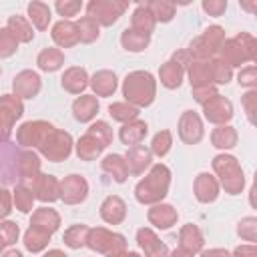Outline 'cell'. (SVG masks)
Instances as JSON below:
<instances>
[{
    "instance_id": "obj_61",
    "label": "cell",
    "mask_w": 257,
    "mask_h": 257,
    "mask_svg": "<svg viewBox=\"0 0 257 257\" xmlns=\"http://www.w3.org/2000/svg\"><path fill=\"white\" fill-rule=\"evenodd\" d=\"M2 247H4V241H2V239H0V249H2Z\"/></svg>"
},
{
    "instance_id": "obj_3",
    "label": "cell",
    "mask_w": 257,
    "mask_h": 257,
    "mask_svg": "<svg viewBox=\"0 0 257 257\" xmlns=\"http://www.w3.org/2000/svg\"><path fill=\"white\" fill-rule=\"evenodd\" d=\"M86 243H88L90 249L100 251V253H106L108 257H114V255L122 253L124 247H126L122 235L110 233V231H106V229H88Z\"/></svg>"
},
{
    "instance_id": "obj_26",
    "label": "cell",
    "mask_w": 257,
    "mask_h": 257,
    "mask_svg": "<svg viewBox=\"0 0 257 257\" xmlns=\"http://www.w3.org/2000/svg\"><path fill=\"white\" fill-rule=\"evenodd\" d=\"M153 28H155V18H153V14L147 10V6L141 4V6L135 10V14H133V30H137V32L149 36V34L153 32Z\"/></svg>"
},
{
    "instance_id": "obj_28",
    "label": "cell",
    "mask_w": 257,
    "mask_h": 257,
    "mask_svg": "<svg viewBox=\"0 0 257 257\" xmlns=\"http://www.w3.org/2000/svg\"><path fill=\"white\" fill-rule=\"evenodd\" d=\"M201 247H203L201 231H199L197 227H193V225L183 227V231H181V249H185V251H189V253L193 255V253L199 251Z\"/></svg>"
},
{
    "instance_id": "obj_50",
    "label": "cell",
    "mask_w": 257,
    "mask_h": 257,
    "mask_svg": "<svg viewBox=\"0 0 257 257\" xmlns=\"http://www.w3.org/2000/svg\"><path fill=\"white\" fill-rule=\"evenodd\" d=\"M80 2H56V10L62 14V16H74L78 10H80Z\"/></svg>"
},
{
    "instance_id": "obj_52",
    "label": "cell",
    "mask_w": 257,
    "mask_h": 257,
    "mask_svg": "<svg viewBox=\"0 0 257 257\" xmlns=\"http://www.w3.org/2000/svg\"><path fill=\"white\" fill-rule=\"evenodd\" d=\"M253 229H255V219H245V221L241 223V227H239V233H241L247 241H253V239H255Z\"/></svg>"
},
{
    "instance_id": "obj_46",
    "label": "cell",
    "mask_w": 257,
    "mask_h": 257,
    "mask_svg": "<svg viewBox=\"0 0 257 257\" xmlns=\"http://www.w3.org/2000/svg\"><path fill=\"white\" fill-rule=\"evenodd\" d=\"M209 68H211V78H213L215 82H219V84L229 82V78H231V68H229L223 60H213V62H209Z\"/></svg>"
},
{
    "instance_id": "obj_1",
    "label": "cell",
    "mask_w": 257,
    "mask_h": 257,
    "mask_svg": "<svg viewBox=\"0 0 257 257\" xmlns=\"http://www.w3.org/2000/svg\"><path fill=\"white\" fill-rule=\"evenodd\" d=\"M171 173L165 165H155L151 173L137 185V199L141 203H157L167 195Z\"/></svg>"
},
{
    "instance_id": "obj_56",
    "label": "cell",
    "mask_w": 257,
    "mask_h": 257,
    "mask_svg": "<svg viewBox=\"0 0 257 257\" xmlns=\"http://www.w3.org/2000/svg\"><path fill=\"white\" fill-rule=\"evenodd\" d=\"M203 257H229V255H227V251H223V249H213V251L203 253Z\"/></svg>"
},
{
    "instance_id": "obj_30",
    "label": "cell",
    "mask_w": 257,
    "mask_h": 257,
    "mask_svg": "<svg viewBox=\"0 0 257 257\" xmlns=\"http://www.w3.org/2000/svg\"><path fill=\"white\" fill-rule=\"evenodd\" d=\"M92 88H94V92L100 94V96L112 94L114 88H116V78H114V74H112V72H106V70L96 72L94 78H92Z\"/></svg>"
},
{
    "instance_id": "obj_14",
    "label": "cell",
    "mask_w": 257,
    "mask_h": 257,
    "mask_svg": "<svg viewBox=\"0 0 257 257\" xmlns=\"http://www.w3.org/2000/svg\"><path fill=\"white\" fill-rule=\"evenodd\" d=\"M179 135L185 143H197L201 137H203V124H201V118L193 112V110H187L181 118V124H179Z\"/></svg>"
},
{
    "instance_id": "obj_9",
    "label": "cell",
    "mask_w": 257,
    "mask_h": 257,
    "mask_svg": "<svg viewBox=\"0 0 257 257\" xmlns=\"http://www.w3.org/2000/svg\"><path fill=\"white\" fill-rule=\"evenodd\" d=\"M54 126L48 124V122H42V120H36V122H26L20 126L18 131V143L20 145H26V147H40L42 141L48 137V133L52 131Z\"/></svg>"
},
{
    "instance_id": "obj_20",
    "label": "cell",
    "mask_w": 257,
    "mask_h": 257,
    "mask_svg": "<svg viewBox=\"0 0 257 257\" xmlns=\"http://www.w3.org/2000/svg\"><path fill=\"white\" fill-rule=\"evenodd\" d=\"M195 193H197V199L203 201V203H209V201H215L217 199V193H219V187H217V181L203 173L197 177L195 181Z\"/></svg>"
},
{
    "instance_id": "obj_13",
    "label": "cell",
    "mask_w": 257,
    "mask_h": 257,
    "mask_svg": "<svg viewBox=\"0 0 257 257\" xmlns=\"http://www.w3.org/2000/svg\"><path fill=\"white\" fill-rule=\"evenodd\" d=\"M16 159H20L18 151L10 143L0 141V177L4 181H12L14 173L18 171V161Z\"/></svg>"
},
{
    "instance_id": "obj_45",
    "label": "cell",
    "mask_w": 257,
    "mask_h": 257,
    "mask_svg": "<svg viewBox=\"0 0 257 257\" xmlns=\"http://www.w3.org/2000/svg\"><path fill=\"white\" fill-rule=\"evenodd\" d=\"M32 201H34V195H32L30 189H26V187H16V191H14V203H16V207H18L22 213H28V211L32 209Z\"/></svg>"
},
{
    "instance_id": "obj_8",
    "label": "cell",
    "mask_w": 257,
    "mask_h": 257,
    "mask_svg": "<svg viewBox=\"0 0 257 257\" xmlns=\"http://www.w3.org/2000/svg\"><path fill=\"white\" fill-rule=\"evenodd\" d=\"M223 30L219 26H211L205 30L203 36H199L197 40L191 42V54L195 58H207L211 56L215 50H219V46H223Z\"/></svg>"
},
{
    "instance_id": "obj_15",
    "label": "cell",
    "mask_w": 257,
    "mask_h": 257,
    "mask_svg": "<svg viewBox=\"0 0 257 257\" xmlns=\"http://www.w3.org/2000/svg\"><path fill=\"white\" fill-rule=\"evenodd\" d=\"M34 193L40 201H54L60 195V185L50 175H36L34 177Z\"/></svg>"
},
{
    "instance_id": "obj_18",
    "label": "cell",
    "mask_w": 257,
    "mask_h": 257,
    "mask_svg": "<svg viewBox=\"0 0 257 257\" xmlns=\"http://www.w3.org/2000/svg\"><path fill=\"white\" fill-rule=\"evenodd\" d=\"M38 88H40V78L32 70H24L14 78V90H16L18 96L30 98V96H34L38 92Z\"/></svg>"
},
{
    "instance_id": "obj_2",
    "label": "cell",
    "mask_w": 257,
    "mask_h": 257,
    "mask_svg": "<svg viewBox=\"0 0 257 257\" xmlns=\"http://www.w3.org/2000/svg\"><path fill=\"white\" fill-rule=\"evenodd\" d=\"M122 92H124L128 102L139 104V106H147L155 98V80L149 72H133L124 80Z\"/></svg>"
},
{
    "instance_id": "obj_55",
    "label": "cell",
    "mask_w": 257,
    "mask_h": 257,
    "mask_svg": "<svg viewBox=\"0 0 257 257\" xmlns=\"http://www.w3.org/2000/svg\"><path fill=\"white\" fill-rule=\"evenodd\" d=\"M235 257H255V247H253V245L239 247V249L235 251Z\"/></svg>"
},
{
    "instance_id": "obj_29",
    "label": "cell",
    "mask_w": 257,
    "mask_h": 257,
    "mask_svg": "<svg viewBox=\"0 0 257 257\" xmlns=\"http://www.w3.org/2000/svg\"><path fill=\"white\" fill-rule=\"evenodd\" d=\"M86 72L82 68H68L62 76V86L70 92H80L88 82H86Z\"/></svg>"
},
{
    "instance_id": "obj_10",
    "label": "cell",
    "mask_w": 257,
    "mask_h": 257,
    "mask_svg": "<svg viewBox=\"0 0 257 257\" xmlns=\"http://www.w3.org/2000/svg\"><path fill=\"white\" fill-rule=\"evenodd\" d=\"M223 58H225L227 66H237L243 60H251L253 58V46L245 48L243 46V34H241V36H237L233 40H227L223 44Z\"/></svg>"
},
{
    "instance_id": "obj_37",
    "label": "cell",
    "mask_w": 257,
    "mask_h": 257,
    "mask_svg": "<svg viewBox=\"0 0 257 257\" xmlns=\"http://www.w3.org/2000/svg\"><path fill=\"white\" fill-rule=\"evenodd\" d=\"M28 14H30V20L36 24V28L44 30L50 22V8L42 2H32L28 4Z\"/></svg>"
},
{
    "instance_id": "obj_33",
    "label": "cell",
    "mask_w": 257,
    "mask_h": 257,
    "mask_svg": "<svg viewBox=\"0 0 257 257\" xmlns=\"http://www.w3.org/2000/svg\"><path fill=\"white\" fill-rule=\"evenodd\" d=\"M181 78H183V68L177 64V62H167L161 66V82L169 88H175L181 84Z\"/></svg>"
},
{
    "instance_id": "obj_6",
    "label": "cell",
    "mask_w": 257,
    "mask_h": 257,
    "mask_svg": "<svg viewBox=\"0 0 257 257\" xmlns=\"http://www.w3.org/2000/svg\"><path fill=\"white\" fill-rule=\"evenodd\" d=\"M70 147H72L70 135L52 128V131L48 133V137L42 141L40 151H42L44 157H48L50 161H62V159H66V157L70 155Z\"/></svg>"
},
{
    "instance_id": "obj_35",
    "label": "cell",
    "mask_w": 257,
    "mask_h": 257,
    "mask_svg": "<svg viewBox=\"0 0 257 257\" xmlns=\"http://www.w3.org/2000/svg\"><path fill=\"white\" fill-rule=\"evenodd\" d=\"M62 60H64V56H62V52H60L58 48H46V50H42L40 56H38V66H40L42 70L52 72V70L60 68Z\"/></svg>"
},
{
    "instance_id": "obj_54",
    "label": "cell",
    "mask_w": 257,
    "mask_h": 257,
    "mask_svg": "<svg viewBox=\"0 0 257 257\" xmlns=\"http://www.w3.org/2000/svg\"><path fill=\"white\" fill-rule=\"evenodd\" d=\"M239 82L241 84H253L255 82V66H249L247 70H243L239 74Z\"/></svg>"
},
{
    "instance_id": "obj_39",
    "label": "cell",
    "mask_w": 257,
    "mask_h": 257,
    "mask_svg": "<svg viewBox=\"0 0 257 257\" xmlns=\"http://www.w3.org/2000/svg\"><path fill=\"white\" fill-rule=\"evenodd\" d=\"M145 6L153 14V18L161 20V22H169L175 14V4L173 2H147Z\"/></svg>"
},
{
    "instance_id": "obj_16",
    "label": "cell",
    "mask_w": 257,
    "mask_h": 257,
    "mask_svg": "<svg viewBox=\"0 0 257 257\" xmlns=\"http://www.w3.org/2000/svg\"><path fill=\"white\" fill-rule=\"evenodd\" d=\"M137 239H139V245L145 249L147 257H167L169 255L167 247L157 239V235L151 229H139Z\"/></svg>"
},
{
    "instance_id": "obj_38",
    "label": "cell",
    "mask_w": 257,
    "mask_h": 257,
    "mask_svg": "<svg viewBox=\"0 0 257 257\" xmlns=\"http://www.w3.org/2000/svg\"><path fill=\"white\" fill-rule=\"evenodd\" d=\"M38 169H40V163H38V157L34 153H22L20 155V159H18V173H20V177L34 179Z\"/></svg>"
},
{
    "instance_id": "obj_41",
    "label": "cell",
    "mask_w": 257,
    "mask_h": 257,
    "mask_svg": "<svg viewBox=\"0 0 257 257\" xmlns=\"http://www.w3.org/2000/svg\"><path fill=\"white\" fill-rule=\"evenodd\" d=\"M76 30H78V40H82V42H92L98 36V24L88 16H84L76 22Z\"/></svg>"
},
{
    "instance_id": "obj_11",
    "label": "cell",
    "mask_w": 257,
    "mask_h": 257,
    "mask_svg": "<svg viewBox=\"0 0 257 257\" xmlns=\"http://www.w3.org/2000/svg\"><path fill=\"white\" fill-rule=\"evenodd\" d=\"M86 191L88 185L78 175H70L60 183V197L64 199V203H80L86 197Z\"/></svg>"
},
{
    "instance_id": "obj_19",
    "label": "cell",
    "mask_w": 257,
    "mask_h": 257,
    "mask_svg": "<svg viewBox=\"0 0 257 257\" xmlns=\"http://www.w3.org/2000/svg\"><path fill=\"white\" fill-rule=\"evenodd\" d=\"M52 38L56 44H60L62 48H68L72 44L78 42V30H76V24L68 22V20H62L58 24H54L52 28Z\"/></svg>"
},
{
    "instance_id": "obj_60",
    "label": "cell",
    "mask_w": 257,
    "mask_h": 257,
    "mask_svg": "<svg viewBox=\"0 0 257 257\" xmlns=\"http://www.w3.org/2000/svg\"><path fill=\"white\" fill-rule=\"evenodd\" d=\"M114 257H139L137 253H118V255H114Z\"/></svg>"
},
{
    "instance_id": "obj_36",
    "label": "cell",
    "mask_w": 257,
    "mask_h": 257,
    "mask_svg": "<svg viewBox=\"0 0 257 257\" xmlns=\"http://www.w3.org/2000/svg\"><path fill=\"white\" fill-rule=\"evenodd\" d=\"M102 169L104 171H108V173H112V177L118 181V183H122L124 179H126V163H124V159L122 157H118V155H108L104 161H102Z\"/></svg>"
},
{
    "instance_id": "obj_40",
    "label": "cell",
    "mask_w": 257,
    "mask_h": 257,
    "mask_svg": "<svg viewBox=\"0 0 257 257\" xmlns=\"http://www.w3.org/2000/svg\"><path fill=\"white\" fill-rule=\"evenodd\" d=\"M209 78H211L209 62H195V64L191 66V84H193L195 88L209 86Z\"/></svg>"
},
{
    "instance_id": "obj_42",
    "label": "cell",
    "mask_w": 257,
    "mask_h": 257,
    "mask_svg": "<svg viewBox=\"0 0 257 257\" xmlns=\"http://www.w3.org/2000/svg\"><path fill=\"white\" fill-rule=\"evenodd\" d=\"M237 141V135L231 126H219L215 133H213V145L219 147V149H231Z\"/></svg>"
},
{
    "instance_id": "obj_51",
    "label": "cell",
    "mask_w": 257,
    "mask_h": 257,
    "mask_svg": "<svg viewBox=\"0 0 257 257\" xmlns=\"http://www.w3.org/2000/svg\"><path fill=\"white\" fill-rule=\"evenodd\" d=\"M203 8L209 14H213V16H221L225 12V8H227V2H213V0H209V2H203Z\"/></svg>"
},
{
    "instance_id": "obj_49",
    "label": "cell",
    "mask_w": 257,
    "mask_h": 257,
    "mask_svg": "<svg viewBox=\"0 0 257 257\" xmlns=\"http://www.w3.org/2000/svg\"><path fill=\"white\" fill-rule=\"evenodd\" d=\"M0 239L4 241V245H10L18 239V225L6 221V223H0Z\"/></svg>"
},
{
    "instance_id": "obj_59",
    "label": "cell",
    "mask_w": 257,
    "mask_h": 257,
    "mask_svg": "<svg viewBox=\"0 0 257 257\" xmlns=\"http://www.w3.org/2000/svg\"><path fill=\"white\" fill-rule=\"evenodd\" d=\"M4 257H22V255H20L18 251H8V253H6Z\"/></svg>"
},
{
    "instance_id": "obj_44",
    "label": "cell",
    "mask_w": 257,
    "mask_h": 257,
    "mask_svg": "<svg viewBox=\"0 0 257 257\" xmlns=\"http://www.w3.org/2000/svg\"><path fill=\"white\" fill-rule=\"evenodd\" d=\"M108 110H110L112 118H116V120H135L139 114V110L128 102H114V104H110Z\"/></svg>"
},
{
    "instance_id": "obj_5",
    "label": "cell",
    "mask_w": 257,
    "mask_h": 257,
    "mask_svg": "<svg viewBox=\"0 0 257 257\" xmlns=\"http://www.w3.org/2000/svg\"><path fill=\"white\" fill-rule=\"evenodd\" d=\"M22 116V102L18 96L4 94L0 98V141H8L14 122Z\"/></svg>"
},
{
    "instance_id": "obj_27",
    "label": "cell",
    "mask_w": 257,
    "mask_h": 257,
    "mask_svg": "<svg viewBox=\"0 0 257 257\" xmlns=\"http://www.w3.org/2000/svg\"><path fill=\"white\" fill-rule=\"evenodd\" d=\"M72 110H74V116H76L78 120L84 122V120H90V118L96 114V110H98V102H96L94 96H80V98L74 100Z\"/></svg>"
},
{
    "instance_id": "obj_17",
    "label": "cell",
    "mask_w": 257,
    "mask_h": 257,
    "mask_svg": "<svg viewBox=\"0 0 257 257\" xmlns=\"http://www.w3.org/2000/svg\"><path fill=\"white\" fill-rule=\"evenodd\" d=\"M124 163H126V173L141 175L151 165V153L143 145H137L126 153V161Z\"/></svg>"
},
{
    "instance_id": "obj_32",
    "label": "cell",
    "mask_w": 257,
    "mask_h": 257,
    "mask_svg": "<svg viewBox=\"0 0 257 257\" xmlns=\"http://www.w3.org/2000/svg\"><path fill=\"white\" fill-rule=\"evenodd\" d=\"M120 42H122V46L126 48V50H133V52H139V50H145L147 48V44H149V36H145V34H141V32H137V30H124L122 32V36H120Z\"/></svg>"
},
{
    "instance_id": "obj_25",
    "label": "cell",
    "mask_w": 257,
    "mask_h": 257,
    "mask_svg": "<svg viewBox=\"0 0 257 257\" xmlns=\"http://www.w3.org/2000/svg\"><path fill=\"white\" fill-rule=\"evenodd\" d=\"M102 149H104V143H100L92 133H86V135L78 141L76 153H78V157H82V159L90 161V159H94Z\"/></svg>"
},
{
    "instance_id": "obj_57",
    "label": "cell",
    "mask_w": 257,
    "mask_h": 257,
    "mask_svg": "<svg viewBox=\"0 0 257 257\" xmlns=\"http://www.w3.org/2000/svg\"><path fill=\"white\" fill-rule=\"evenodd\" d=\"M173 257H193L189 251H185V249H177L175 253H173Z\"/></svg>"
},
{
    "instance_id": "obj_22",
    "label": "cell",
    "mask_w": 257,
    "mask_h": 257,
    "mask_svg": "<svg viewBox=\"0 0 257 257\" xmlns=\"http://www.w3.org/2000/svg\"><path fill=\"white\" fill-rule=\"evenodd\" d=\"M149 221L159 229H169L177 221V211L171 205H157L149 211Z\"/></svg>"
},
{
    "instance_id": "obj_58",
    "label": "cell",
    "mask_w": 257,
    "mask_h": 257,
    "mask_svg": "<svg viewBox=\"0 0 257 257\" xmlns=\"http://www.w3.org/2000/svg\"><path fill=\"white\" fill-rule=\"evenodd\" d=\"M44 257H66V255H64L62 251H48Z\"/></svg>"
},
{
    "instance_id": "obj_21",
    "label": "cell",
    "mask_w": 257,
    "mask_h": 257,
    "mask_svg": "<svg viewBox=\"0 0 257 257\" xmlns=\"http://www.w3.org/2000/svg\"><path fill=\"white\" fill-rule=\"evenodd\" d=\"M124 213H126L124 203H122L118 197H106L104 203H102V207H100L102 219H104L106 223H112V225L120 223V221L124 219Z\"/></svg>"
},
{
    "instance_id": "obj_4",
    "label": "cell",
    "mask_w": 257,
    "mask_h": 257,
    "mask_svg": "<svg viewBox=\"0 0 257 257\" xmlns=\"http://www.w3.org/2000/svg\"><path fill=\"white\" fill-rule=\"evenodd\" d=\"M213 167L215 171L221 175V181H223V187L235 195L241 191L243 187V173L237 165V161L233 157H227V155H219L215 161H213Z\"/></svg>"
},
{
    "instance_id": "obj_23",
    "label": "cell",
    "mask_w": 257,
    "mask_h": 257,
    "mask_svg": "<svg viewBox=\"0 0 257 257\" xmlns=\"http://www.w3.org/2000/svg\"><path fill=\"white\" fill-rule=\"evenodd\" d=\"M147 135V124L143 120H131L128 124H124L120 128V139L124 145H133L137 147Z\"/></svg>"
},
{
    "instance_id": "obj_53",
    "label": "cell",
    "mask_w": 257,
    "mask_h": 257,
    "mask_svg": "<svg viewBox=\"0 0 257 257\" xmlns=\"http://www.w3.org/2000/svg\"><path fill=\"white\" fill-rule=\"evenodd\" d=\"M10 213V195L6 189H0V219Z\"/></svg>"
},
{
    "instance_id": "obj_24",
    "label": "cell",
    "mask_w": 257,
    "mask_h": 257,
    "mask_svg": "<svg viewBox=\"0 0 257 257\" xmlns=\"http://www.w3.org/2000/svg\"><path fill=\"white\" fill-rule=\"evenodd\" d=\"M58 223H60L58 215L52 209H44V207L38 209L34 213V217H32V227H38V229H42L46 233H54L58 229Z\"/></svg>"
},
{
    "instance_id": "obj_47",
    "label": "cell",
    "mask_w": 257,
    "mask_h": 257,
    "mask_svg": "<svg viewBox=\"0 0 257 257\" xmlns=\"http://www.w3.org/2000/svg\"><path fill=\"white\" fill-rule=\"evenodd\" d=\"M18 46V40L12 36V32L8 28H2L0 30V58L4 56H10Z\"/></svg>"
},
{
    "instance_id": "obj_43",
    "label": "cell",
    "mask_w": 257,
    "mask_h": 257,
    "mask_svg": "<svg viewBox=\"0 0 257 257\" xmlns=\"http://www.w3.org/2000/svg\"><path fill=\"white\" fill-rule=\"evenodd\" d=\"M86 235H88V227L86 225H74L64 233V243L68 247H72V249H78L86 241Z\"/></svg>"
},
{
    "instance_id": "obj_12",
    "label": "cell",
    "mask_w": 257,
    "mask_h": 257,
    "mask_svg": "<svg viewBox=\"0 0 257 257\" xmlns=\"http://www.w3.org/2000/svg\"><path fill=\"white\" fill-rule=\"evenodd\" d=\"M205 116L211 122H225L233 116V108L231 102L227 98H223L221 94H213L207 102H205Z\"/></svg>"
},
{
    "instance_id": "obj_7",
    "label": "cell",
    "mask_w": 257,
    "mask_h": 257,
    "mask_svg": "<svg viewBox=\"0 0 257 257\" xmlns=\"http://www.w3.org/2000/svg\"><path fill=\"white\" fill-rule=\"evenodd\" d=\"M126 2H114V0H94L88 4V18H92L96 24H112L116 18L124 12Z\"/></svg>"
},
{
    "instance_id": "obj_48",
    "label": "cell",
    "mask_w": 257,
    "mask_h": 257,
    "mask_svg": "<svg viewBox=\"0 0 257 257\" xmlns=\"http://www.w3.org/2000/svg\"><path fill=\"white\" fill-rule=\"evenodd\" d=\"M169 149H171V133L169 131H163V133H159L153 139V153L159 155V157H163V155L169 153Z\"/></svg>"
},
{
    "instance_id": "obj_34",
    "label": "cell",
    "mask_w": 257,
    "mask_h": 257,
    "mask_svg": "<svg viewBox=\"0 0 257 257\" xmlns=\"http://www.w3.org/2000/svg\"><path fill=\"white\" fill-rule=\"evenodd\" d=\"M48 239H50V233H46V231H42L38 227H30L26 231V235H24V245L30 251H40V249L46 247Z\"/></svg>"
},
{
    "instance_id": "obj_31",
    "label": "cell",
    "mask_w": 257,
    "mask_h": 257,
    "mask_svg": "<svg viewBox=\"0 0 257 257\" xmlns=\"http://www.w3.org/2000/svg\"><path fill=\"white\" fill-rule=\"evenodd\" d=\"M8 30H10L12 36H14L16 40H20V42H28V40H32V36H34L30 24H28L22 16H12V18L8 20Z\"/></svg>"
}]
</instances>
